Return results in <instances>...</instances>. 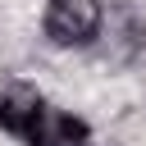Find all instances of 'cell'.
<instances>
[{
	"instance_id": "6da1fadb",
	"label": "cell",
	"mask_w": 146,
	"mask_h": 146,
	"mask_svg": "<svg viewBox=\"0 0 146 146\" xmlns=\"http://www.w3.org/2000/svg\"><path fill=\"white\" fill-rule=\"evenodd\" d=\"M100 23H105V9L96 0H46V14H41V32L46 41L55 46H91L100 36Z\"/></svg>"
},
{
	"instance_id": "7a4b0ae2",
	"label": "cell",
	"mask_w": 146,
	"mask_h": 146,
	"mask_svg": "<svg viewBox=\"0 0 146 146\" xmlns=\"http://www.w3.org/2000/svg\"><path fill=\"white\" fill-rule=\"evenodd\" d=\"M100 32H105V55H110L114 64L132 59V55L146 46V18H141L128 0H114V5H110V14H105V23H100Z\"/></svg>"
},
{
	"instance_id": "3957f363",
	"label": "cell",
	"mask_w": 146,
	"mask_h": 146,
	"mask_svg": "<svg viewBox=\"0 0 146 146\" xmlns=\"http://www.w3.org/2000/svg\"><path fill=\"white\" fill-rule=\"evenodd\" d=\"M23 141L27 146H87L91 141V128H87V119L68 114V110L41 105V114L32 119V128H27Z\"/></svg>"
},
{
	"instance_id": "277c9868",
	"label": "cell",
	"mask_w": 146,
	"mask_h": 146,
	"mask_svg": "<svg viewBox=\"0 0 146 146\" xmlns=\"http://www.w3.org/2000/svg\"><path fill=\"white\" fill-rule=\"evenodd\" d=\"M41 91L32 87V82H23V78H5L0 82V128L9 132V137H27V128H32V119L41 114Z\"/></svg>"
}]
</instances>
